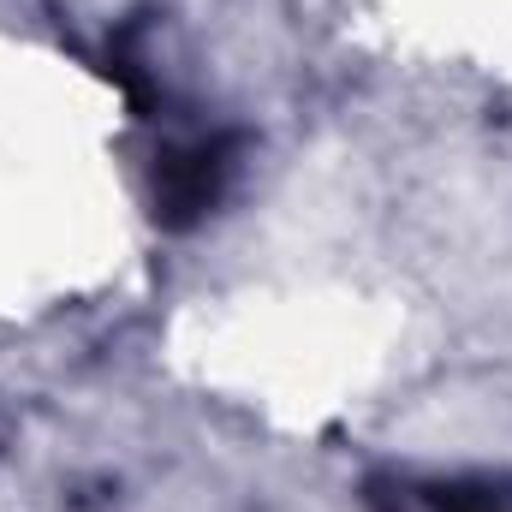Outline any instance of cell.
I'll use <instances>...</instances> for the list:
<instances>
[{
    "label": "cell",
    "mask_w": 512,
    "mask_h": 512,
    "mask_svg": "<svg viewBox=\"0 0 512 512\" xmlns=\"http://www.w3.org/2000/svg\"><path fill=\"white\" fill-rule=\"evenodd\" d=\"M239 173V137L233 131H197V137H173L155 149L149 167V203L155 221L167 233H191L197 221H209L227 197Z\"/></svg>",
    "instance_id": "obj_1"
},
{
    "label": "cell",
    "mask_w": 512,
    "mask_h": 512,
    "mask_svg": "<svg viewBox=\"0 0 512 512\" xmlns=\"http://www.w3.org/2000/svg\"><path fill=\"white\" fill-rule=\"evenodd\" d=\"M370 512H512V477L453 471V477H370Z\"/></svg>",
    "instance_id": "obj_2"
}]
</instances>
